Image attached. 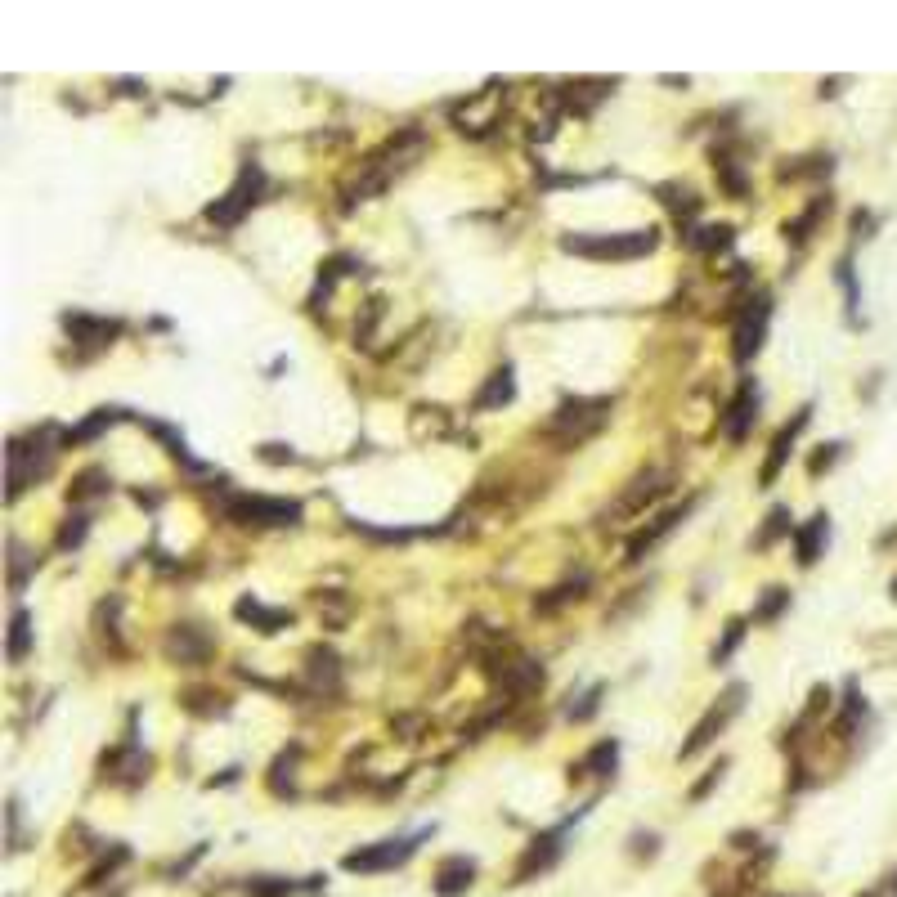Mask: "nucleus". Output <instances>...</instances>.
<instances>
[{
    "mask_svg": "<svg viewBox=\"0 0 897 897\" xmlns=\"http://www.w3.org/2000/svg\"><path fill=\"white\" fill-rule=\"evenodd\" d=\"M561 247L593 261H633L655 247V229H628V234H566Z\"/></svg>",
    "mask_w": 897,
    "mask_h": 897,
    "instance_id": "obj_1",
    "label": "nucleus"
},
{
    "mask_svg": "<svg viewBox=\"0 0 897 897\" xmlns=\"http://www.w3.org/2000/svg\"><path fill=\"white\" fill-rule=\"evenodd\" d=\"M601 418H606V400H570L557 409V418L548 422L552 436L561 440H584L588 431L601 427Z\"/></svg>",
    "mask_w": 897,
    "mask_h": 897,
    "instance_id": "obj_2",
    "label": "nucleus"
},
{
    "mask_svg": "<svg viewBox=\"0 0 897 897\" xmlns=\"http://www.w3.org/2000/svg\"><path fill=\"white\" fill-rule=\"evenodd\" d=\"M234 516L243 525H292L301 516V507L288 503V498H238Z\"/></svg>",
    "mask_w": 897,
    "mask_h": 897,
    "instance_id": "obj_3",
    "label": "nucleus"
},
{
    "mask_svg": "<svg viewBox=\"0 0 897 897\" xmlns=\"http://www.w3.org/2000/svg\"><path fill=\"white\" fill-rule=\"evenodd\" d=\"M256 193H261V171H256V166H243V175H238V184L234 189L225 193V202H216V207L207 211L211 220H216V225H234L238 216H243L247 207H252L256 202Z\"/></svg>",
    "mask_w": 897,
    "mask_h": 897,
    "instance_id": "obj_4",
    "label": "nucleus"
},
{
    "mask_svg": "<svg viewBox=\"0 0 897 897\" xmlns=\"http://www.w3.org/2000/svg\"><path fill=\"white\" fill-rule=\"evenodd\" d=\"M418 839H386L377 848H359V853L346 857V871H386V866H400L404 857H413Z\"/></svg>",
    "mask_w": 897,
    "mask_h": 897,
    "instance_id": "obj_5",
    "label": "nucleus"
},
{
    "mask_svg": "<svg viewBox=\"0 0 897 897\" xmlns=\"http://www.w3.org/2000/svg\"><path fill=\"white\" fill-rule=\"evenodd\" d=\"M741 696H745V691H741V687H732V691H727V696H723V705H714L705 718H700V723H696V732H691V741L682 745V758H691V754H696V749H705L709 741H714V732H723V727H727V718H732L736 709H741Z\"/></svg>",
    "mask_w": 897,
    "mask_h": 897,
    "instance_id": "obj_6",
    "label": "nucleus"
},
{
    "mask_svg": "<svg viewBox=\"0 0 897 897\" xmlns=\"http://www.w3.org/2000/svg\"><path fill=\"white\" fill-rule=\"evenodd\" d=\"M767 297H758V301H749V310L741 314V323H736V359H754L758 355V346H763V337H767Z\"/></svg>",
    "mask_w": 897,
    "mask_h": 897,
    "instance_id": "obj_7",
    "label": "nucleus"
},
{
    "mask_svg": "<svg viewBox=\"0 0 897 897\" xmlns=\"http://www.w3.org/2000/svg\"><path fill=\"white\" fill-rule=\"evenodd\" d=\"M664 489H669V485H664L660 471H646V476H637V480H633V489H628V494L619 498V503L610 507L606 516H633V512H642V507L651 503V498H660Z\"/></svg>",
    "mask_w": 897,
    "mask_h": 897,
    "instance_id": "obj_8",
    "label": "nucleus"
},
{
    "mask_svg": "<svg viewBox=\"0 0 897 897\" xmlns=\"http://www.w3.org/2000/svg\"><path fill=\"white\" fill-rule=\"evenodd\" d=\"M808 413H812V409L794 413V422H790V427H781V436L772 440V458H767V467H763V485H772V480H776V471H781V462L790 458V445H794V436H799V431L808 427Z\"/></svg>",
    "mask_w": 897,
    "mask_h": 897,
    "instance_id": "obj_9",
    "label": "nucleus"
},
{
    "mask_svg": "<svg viewBox=\"0 0 897 897\" xmlns=\"http://www.w3.org/2000/svg\"><path fill=\"white\" fill-rule=\"evenodd\" d=\"M471 875H476V866H471L467 857H449V862L440 866V875H436V893L440 897H453V893L471 889Z\"/></svg>",
    "mask_w": 897,
    "mask_h": 897,
    "instance_id": "obj_10",
    "label": "nucleus"
},
{
    "mask_svg": "<svg viewBox=\"0 0 897 897\" xmlns=\"http://www.w3.org/2000/svg\"><path fill=\"white\" fill-rule=\"evenodd\" d=\"M687 512H691V503H682V507H673V512H664V516H660V521H655V525H651V530H642V534H637V539H633V543H628V561H642V552H646V548H651V543H655V539H660V534H669V530H673V525H678V521H682V516H687Z\"/></svg>",
    "mask_w": 897,
    "mask_h": 897,
    "instance_id": "obj_11",
    "label": "nucleus"
},
{
    "mask_svg": "<svg viewBox=\"0 0 897 897\" xmlns=\"http://www.w3.org/2000/svg\"><path fill=\"white\" fill-rule=\"evenodd\" d=\"M826 534H830V521H826V516H812V521L799 530L794 548H799V561H803V566H812V561H817V552H821V543H826Z\"/></svg>",
    "mask_w": 897,
    "mask_h": 897,
    "instance_id": "obj_12",
    "label": "nucleus"
},
{
    "mask_svg": "<svg viewBox=\"0 0 897 897\" xmlns=\"http://www.w3.org/2000/svg\"><path fill=\"white\" fill-rule=\"evenodd\" d=\"M512 391H516V386H512V368H498V373L489 377L485 391L476 395V409H498V404L512 400Z\"/></svg>",
    "mask_w": 897,
    "mask_h": 897,
    "instance_id": "obj_13",
    "label": "nucleus"
},
{
    "mask_svg": "<svg viewBox=\"0 0 897 897\" xmlns=\"http://www.w3.org/2000/svg\"><path fill=\"white\" fill-rule=\"evenodd\" d=\"M166 655H171V660H202V655H207V637H193V628H180V633H171V642H166Z\"/></svg>",
    "mask_w": 897,
    "mask_h": 897,
    "instance_id": "obj_14",
    "label": "nucleus"
},
{
    "mask_svg": "<svg viewBox=\"0 0 897 897\" xmlns=\"http://www.w3.org/2000/svg\"><path fill=\"white\" fill-rule=\"evenodd\" d=\"M749 413H754V386H741V395L732 400V418H727V431H732V440H741L745 436V427H749Z\"/></svg>",
    "mask_w": 897,
    "mask_h": 897,
    "instance_id": "obj_15",
    "label": "nucleus"
},
{
    "mask_svg": "<svg viewBox=\"0 0 897 897\" xmlns=\"http://www.w3.org/2000/svg\"><path fill=\"white\" fill-rule=\"evenodd\" d=\"M238 619H252V624H261V633H274L288 615L283 610H261L256 601H238Z\"/></svg>",
    "mask_w": 897,
    "mask_h": 897,
    "instance_id": "obj_16",
    "label": "nucleus"
},
{
    "mask_svg": "<svg viewBox=\"0 0 897 897\" xmlns=\"http://www.w3.org/2000/svg\"><path fill=\"white\" fill-rule=\"evenodd\" d=\"M27 655V615L14 610V628H9V660H23Z\"/></svg>",
    "mask_w": 897,
    "mask_h": 897,
    "instance_id": "obj_17",
    "label": "nucleus"
},
{
    "mask_svg": "<svg viewBox=\"0 0 897 897\" xmlns=\"http://www.w3.org/2000/svg\"><path fill=\"white\" fill-rule=\"evenodd\" d=\"M615 754H619V749H615V741L597 745V749H593V754H588V767H593V772H597V776H606V767H615Z\"/></svg>",
    "mask_w": 897,
    "mask_h": 897,
    "instance_id": "obj_18",
    "label": "nucleus"
},
{
    "mask_svg": "<svg viewBox=\"0 0 897 897\" xmlns=\"http://www.w3.org/2000/svg\"><path fill=\"white\" fill-rule=\"evenodd\" d=\"M785 601H790V593H785V588H767V597H763V606L754 610V619H772L776 610L785 606Z\"/></svg>",
    "mask_w": 897,
    "mask_h": 897,
    "instance_id": "obj_19",
    "label": "nucleus"
},
{
    "mask_svg": "<svg viewBox=\"0 0 897 897\" xmlns=\"http://www.w3.org/2000/svg\"><path fill=\"white\" fill-rule=\"evenodd\" d=\"M81 539H86V516H72V521L63 525V534H59V548H77Z\"/></svg>",
    "mask_w": 897,
    "mask_h": 897,
    "instance_id": "obj_20",
    "label": "nucleus"
},
{
    "mask_svg": "<svg viewBox=\"0 0 897 897\" xmlns=\"http://www.w3.org/2000/svg\"><path fill=\"white\" fill-rule=\"evenodd\" d=\"M741 633H745V624H741V619H736V624H727V637H723V646H718V651H714V664H723L727 655L736 651V642H741Z\"/></svg>",
    "mask_w": 897,
    "mask_h": 897,
    "instance_id": "obj_21",
    "label": "nucleus"
},
{
    "mask_svg": "<svg viewBox=\"0 0 897 897\" xmlns=\"http://www.w3.org/2000/svg\"><path fill=\"white\" fill-rule=\"evenodd\" d=\"M113 418H117L113 409H99V418H90L86 427H81V431H72L68 440H90V436H95V431H104V427H108V422H113Z\"/></svg>",
    "mask_w": 897,
    "mask_h": 897,
    "instance_id": "obj_22",
    "label": "nucleus"
},
{
    "mask_svg": "<svg viewBox=\"0 0 897 897\" xmlns=\"http://www.w3.org/2000/svg\"><path fill=\"white\" fill-rule=\"evenodd\" d=\"M727 243H732V229H727V225L705 229V238H696V247H705V252H709V247H727Z\"/></svg>",
    "mask_w": 897,
    "mask_h": 897,
    "instance_id": "obj_23",
    "label": "nucleus"
},
{
    "mask_svg": "<svg viewBox=\"0 0 897 897\" xmlns=\"http://www.w3.org/2000/svg\"><path fill=\"white\" fill-rule=\"evenodd\" d=\"M252 897H283V893H292V884L288 880H274V884H252V889H247Z\"/></svg>",
    "mask_w": 897,
    "mask_h": 897,
    "instance_id": "obj_24",
    "label": "nucleus"
},
{
    "mask_svg": "<svg viewBox=\"0 0 897 897\" xmlns=\"http://www.w3.org/2000/svg\"><path fill=\"white\" fill-rule=\"evenodd\" d=\"M893 597H897V579H893Z\"/></svg>",
    "mask_w": 897,
    "mask_h": 897,
    "instance_id": "obj_25",
    "label": "nucleus"
}]
</instances>
